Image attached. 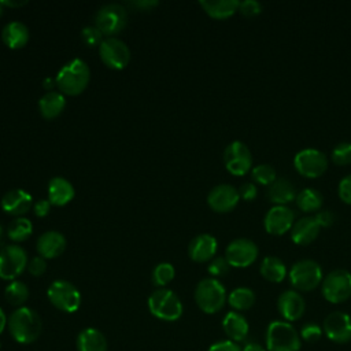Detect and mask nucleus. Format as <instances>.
Here are the masks:
<instances>
[{
  "label": "nucleus",
  "mask_w": 351,
  "mask_h": 351,
  "mask_svg": "<svg viewBox=\"0 0 351 351\" xmlns=\"http://www.w3.org/2000/svg\"><path fill=\"white\" fill-rule=\"evenodd\" d=\"M321 292L325 300L333 304L343 303L351 296V273L346 269H335L321 282Z\"/></svg>",
  "instance_id": "0eeeda50"
},
{
  "label": "nucleus",
  "mask_w": 351,
  "mask_h": 351,
  "mask_svg": "<svg viewBox=\"0 0 351 351\" xmlns=\"http://www.w3.org/2000/svg\"><path fill=\"white\" fill-rule=\"evenodd\" d=\"M73 184L63 177H53L48 182V200L53 206H64L74 197Z\"/></svg>",
  "instance_id": "5701e85b"
},
{
  "label": "nucleus",
  "mask_w": 351,
  "mask_h": 351,
  "mask_svg": "<svg viewBox=\"0 0 351 351\" xmlns=\"http://www.w3.org/2000/svg\"><path fill=\"white\" fill-rule=\"evenodd\" d=\"M300 336L292 324L271 321L266 329V351H299Z\"/></svg>",
  "instance_id": "7ed1b4c3"
},
{
  "label": "nucleus",
  "mask_w": 351,
  "mask_h": 351,
  "mask_svg": "<svg viewBox=\"0 0 351 351\" xmlns=\"http://www.w3.org/2000/svg\"><path fill=\"white\" fill-rule=\"evenodd\" d=\"M293 167L302 177L318 178L328 169V158L319 149L304 148L295 155Z\"/></svg>",
  "instance_id": "1a4fd4ad"
},
{
  "label": "nucleus",
  "mask_w": 351,
  "mask_h": 351,
  "mask_svg": "<svg viewBox=\"0 0 351 351\" xmlns=\"http://www.w3.org/2000/svg\"><path fill=\"white\" fill-rule=\"evenodd\" d=\"M229 263L228 261L225 259V256H217L214 259H211V262L208 263V273L213 276V278L215 277H221V276H225L228 271H229Z\"/></svg>",
  "instance_id": "58836bf2"
},
{
  "label": "nucleus",
  "mask_w": 351,
  "mask_h": 351,
  "mask_svg": "<svg viewBox=\"0 0 351 351\" xmlns=\"http://www.w3.org/2000/svg\"><path fill=\"white\" fill-rule=\"evenodd\" d=\"M202 8L215 19H225L239 11L240 1L237 0H200Z\"/></svg>",
  "instance_id": "cd10ccee"
},
{
  "label": "nucleus",
  "mask_w": 351,
  "mask_h": 351,
  "mask_svg": "<svg viewBox=\"0 0 351 351\" xmlns=\"http://www.w3.org/2000/svg\"><path fill=\"white\" fill-rule=\"evenodd\" d=\"M337 195L341 202L351 204V174L344 176L337 185Z\"/></svg>",
  "instance_id": "79ce46f5"
},
{
  "label": "nucleus",
  "mask_w": 351,
  "mask_h": 351,
  "mask_svg": "<svg viewBox=\"0 0 351 351\" xmlns=\"http://www.w3.org/2000/svg\"><path fill=\"white\" fill-rule=\"evenodd\" d=\"M130 4H132L133 7H136V8L147 10V8H151V7L158 5V1H156V0H136V1H132Z\"/></svg>",
  "instance_id": "09e8293b"
},
{
  "label": "nucleus",
  "mask_w": 351,
  "mask_h": 351,
  "mask_svg": "<svg viewBox=\"0 0 351 351\" xmlns=\"http://www.w3.org/2000/svg\"><path fill=\"white\" fill-rule=\"evenodd\" d=\"M5 324H8V322H7V318H5V314H4L3 308L0 307V335L4 330V328H5Z\"/></svg>",
  "instance_id": "864d4df0"
},
{
  "label": "nucleus",
  "mask_w": 351,
  "mask_h": 351,
  "mask_svg": "<svg viewBox=\"0 0 351 351\" xmlns=\"http://www.w3.org/2000/svg\"><path fill=\"white\" fill-rule=\"evenodd\" d=\"M330 159L337 166H347L351 163V143L341 141L336 144L330 152Z\"/></svg>",
  "instance_id": "e433bc0d"
},
{
  "label": "nucleus",
  "mask_w": 351,
  "mask_h": 351,
  "mask_svg": "<svg viewBox=\"0 0 351 351\" xmlns=\"http://www.w3.org/2000/svg\"><path fill=\"white\" fill-rule=\"evenodd\" d=\"M261 276L269 282H281L287 277V266L285 263L273 255L265 256L259 265Z\"/></svg>",
  "instance_id": "c756f323"
},
{
  "label": "nucleus",
  "mask_w": 351,
  "mask_h": 351,
  "mask_svg": "<svg viewBox=\"0 0 351 351\" xmlns=\"http://www.w3.org/2000/svg\"><path fill=\"white\" fill-rule=\"evenodd\" d=\"M43 85H44L45 89H52L53 85H56V80H53V78H51V77H47V78L44 80V82H43Z\"/></svg>",
  "instance_id": "603ef678"
},
{
  "label": "nucleus",
  "mask_w": 351,
  "mask_h": 351,
  "mask_svg": "<svg viewBox=\"0 0 351 351\" xmlns=\"http://www.w3.org/2000/svg\"><path fill=\"white\" fill-rule=\"evenodd\" d=\"M289 282L296 291L310 292L322 282V269L318 262L313 259H302L292 265L289 273Z\"/></svg>",
  "instance_id": "39448f33"
},
{
  "label": "nucleus",
  "mask_w": 351,
  "mask_h": 351,
  "mask_svg": "<svg viewBox=\"0 0 351 351\" xmlns=\"http://www.w3.org/2000/svg\"><path fill=\"white\" fill-rule=\"evenodd\" d=\"M1 40L7 47L12 49L22 48L29 40V29L19 21H11L3 27Z\"/></svg>",
  "instance_id": "a878e982"
},
{
  "label": "nucleus",
  "mask_w": 351,
  "mask_h": 351,
  "mask_svg": "<svg viewBox=\"0 0 351 351\" xmlns=\"http://www.w3.org/2000/svg\"><path fill=\"white\" fill-rule=\"evenodd\" d=\"M240 200L239 191L229 184H219L214 186L207 195V203L211 210L217 213L232 211Z\"/></svg>",
  "instance_id": "f3484780"
},
{
  "label": "nucleus",
  "mask_w": 351,
  "mask_h": 351,
  "mask_svg": "<svg viewBox=\"0 0 351 351\" xmlns=\"http://www.w3.org/2000/svg\"><path fill=\"white\" fill-rule=\"evenodd\" d=\"M64 107H66V99L63 93L55 92V90L47 92L38 101L40 112L47 119H53L58 115H60Z\"/></svg>",
  "instance_id": "c85d7f7f"
},
{
  "label": "nucleus",
  "mask_w": 351,
  "mask_h": 351,
  "mask_svg": "<svg viewBox=\"0 0 351 351\" xmlns=\"http://www.w3.org/2000/svg\"><path fill=\"white\" fill-rule=\"evenodd\" d=\"M277 310L287 322L298 321L303 317L306 302L303 296L295 289H287L280 293L277 299Z\"/></svg>",
  "instance_id": "a211bd4d"
},
{
  "label": "nucleus",
  "mask_w": 351,
  "mask_h": 351,
  "mask_svg": "<svg viewBox=\"0 0 351 351\" xmlns=\"http://www.w3.org/2000/svg\"><path fill=\"white\" fill-rule=\"evenodd\" d=\"M8 329L18 343H33L41 333V319L34 310L22 306L10 315Z\"/></svg>",
  "instance_id": "f257e3e1"
},
{
  "label": "nucleus",
  "mask_w": 351,
  "mask_h": 351,
  "mask_svg": "<svg viewBox=\"0 0 351 351\" xmlns=\"http://www.w3.org/2000/svg\"><path fill=\"white\" fill-rule=\"evenodd\" d=\"M241 351H266L262 344L256 343V341H250V343H245L243 350Z\"/></svg>",
  "instance_id": "8fccbe9b"
},
{
  "label": "nucleus",
  "mask_w": 351,
  "mask_h": 351,
  "mask_svg": "<svg viewBox=\"0 0 351 351\" xmlns=\"http://www.w3.org/2000/svg\"><path fill=\"white\" fill-rule=\"evenodd\" d=\"M32 233H33V223L25 217L12 219L7 228V234L14 241H23L27 237H30Z\"/></svg>",
  "instance_id": "473e14b6"
},
{
  "label": "nucleus",
  "mask_w": 351,
  "mask_h": 351,
  "mask_svg": "<svg viewBox=\"0 0 351 351\" xmlns=\"http://www.w3.org/2000/svg\"><path fill=\"white\" fill-rule=\"evenodd\" d=\"M296 189L288 178H277L267 189V197L274 206H285L296 199Z\"/></svg>",
  "instance_id": "b1692460"
},
{
  "label": "nucleus",
  "mask_w": 351,
  "mask_h": 351,
  "mask_svg": "<svg viewBox=\"0 0 351 351\" xmlns=\"http://www.w3.org/2000/svg\"><path fill=\"white\" fill-rule=\"evenodd\" d=\"M174 274H176L174 266L171 263L162 262V263L156 265L152 271V282L158 287H163L174 278Z\"/></svg>",
  "instance_id": "c9c22d12"
},
{
  "label": "nucleus",
  "mask_w": 351,
  "mask_h": 351,
  "mask_svg": "<svg viewBox=\"0 0 351 351\" xmlns=\"http://www.w3.org/2000/svg\"><path fill=\"white\" fill-rule=\"evenodd\" d=\"M49 302L59 310L66 313H74L80 308L81 293L70 281L56 280L47 291Z\"/></svg>",
  "instance_id": "6e6552de"
},
{
  "label": "nucleus",
  "mask_w": 351,
  "mask_h": 351,
  "mask_svg": "<svg viewBox=\"0 0 351 351\" xmlns=\"http://www.w3.org/2000/svg\"><path fill=\"white\" fill-rule=\"evenodd\" d=\"M322 335H324L322 328H321L318 324H315V322H307V324H304V325L302 326V329H300V333H299L300 339H303V340L307 341V343H315V341H318Z\"/></svg>",
  "instance_id": "4c0bfd02"
},
{
  "label": "nucleus",
  "mask_w": 351,
  "mask_h": 351,
  "mask_svg": "<svg viewBox=\"0 0 351 351\" xmlns=\"http://www.w3.org/2000/svg\"><path fill=\"white\" fill-rule=\"evenodd\" d=\"M222 328L225 335L232 341L244 340L250 330L247 319L239 311H229L222 319Z\"/></svg>",
  "instance_id": "393cba45"
},
{
  "label": "nucleus",
  "mask_w": 351,
  "mask_h": 351,
  "mask_svg": "<svg viewBox=\"0 0 351 351\" xmlns=\"http://www.w3.org/2000/svg\"><path fill=\"white\" fill-rule=\"evenodd\" d=\"M90 78V70L85 60L75 58L67 62L56 74V86L62 93L78 95L81 93Z\"/></svg>",
  "instance_id": "f03ea898"
},
{
  "label": "nucleus",
  "mask_w": 351,
  "mask_h": 351,
  "mask_svg": "<svg viewBox=\"0 0 351 351\" xmlns=\"http://www.w3.org/2000/svg\"><path fill=\"white\" fill-rule=\"evenodd\" d=\"M258 245L250 239H234L225 250V259L232 267H248L258 258Z\"/></svg>",
  "instance_id": "ddd939ff"
},
{
  "label": "nucleus",
  "mask_w": 351,
  "mask_h": 351,
  "mask_svg": "<svg viewBox=\"0 0 351 351\" xmlns=\"http://www.w3.org/2000/svg\"><path fill=\"white\" fill-rule=\"evenodd\" d=\"M66 248V239L62 233L56 230L44 232L37 240V251L40 256L45 258H56Z\"/></svg>",
  "instance_id": "4be33fe9"
},
{
  "label": "nucleus",
  "mask_w": 351,
  "mask_h": 351,
  "mask_svg": "<svg viewBox=\"0 0 351 351\" xmlns=\"http://www.w3.org/2000/svg\"><path fill=\"white\" fill-rule=\"evenodd\" d=\"M226 300V289L217 278H203L196 285L195 302L202 311L207 314H214L225 306Z\"/></svg>",
  "instance_id": "20e7f679"
},
{
  "label": "nucleus",
  "mask_w": 351,
  "mask_h": 351,
  "mask_svg": "<svg viewBox=\"0 0 351 351\" xmlns=\"http://www.w3.org/2000/svg\"><path fill=\"white\" fill-rule=\"evenodd\" d=\"M3 7H4V5H3V3L0 1V16H1V14H3Z\"/></svg>",
  "instance_id": "5fc2aeb1"
},
{
  "label": "nucleus",
  "mask_w": 351,
  "mask_h": 351,
  "mask_svg": "<svg viewBox=\"0 0 351 351\" xmlns=\"http://www.w3.org/2000/svg\"><path fill=\"white\" fill-rule=\"evenodd\" d=\"M1 236H3V228H1V225H0V241H1Z\"/></svg>",
  "instance_id": "6e6d98bb"
},
{
  "label": "nucleus",
  "mask_w": 351,
  "mask_h": 351,
  "mask_svg": "<svg viewBox=\"0 0 351 351\" xmlns=\"http://www.w3.org/2000/svg\"><path fill=\"white\" fill-rule=\"evenodd\" d=\"M208 351H241V348L232 340H221L211 344Z\"/></svg>",
  "instance_id": "49530a36"
},
{
  "label": "nucleus",
  "mask_w": 351,
  "mask_h": 351,
  "mask_svg": "<svg viewBox=\"0 0 351 351\" xmlns=\"http://www.w3.org/2000/svg\"><path fill=\"white\" fill-rule=\"evenodd\" d=\"M27 266L25 250L16 244H8L0 250V278L14 281Z\"/></svg>",
  "instance_id": "9b49d317"
},
{
  "label": "nucleus",
  "mask_w": 351,
  "mask_h": 351,
  "mask_svg": "<svg viewBox=\"0 0 351 351\" xmlns=\"http://www.w3.org/2000/svg\"><path fill=\"white\" fill-rule=\"evenodd\" d=\"M296 206L303 213H318L322 208V193L314 188H304L296 195Z\"/></svg>",
  "instance_id": "7c9ffc66"
},
{
  "label": "nucleus",
  "mask_w": 351,
  "mask_h": 351,
  "mask_svg": "<svg viewBox=\"0 0 351 351\" xmlns=\"http://www.w3.org/2000/svg\"><path fill=\"white\" fill-rule=\"evenodd\" d=\"M34 214L37 217H45L51 210V202L47 199H40L34 203Z\"/></svg>",
  "instance_id": "de8ad7c7"
},
{
  "label": "nucleus",
  "mask_w": 351,
  "mask_h": 351,
  "mask_svg": "<svg viewBox=\"0 0 351 351\" xmlns=\"http://www.w3.org/2000/svg\"><path fill=\"white\" fill-rule=\"evenodd\" d=\"M251 177L255 184L269 186L277 180V173L271 165L261 163L251 169Z\"/></svg>",
  "instance_id": "f704fd0d"
},
{
  "label": "nucleus",
  "mask_w": 351,
  "mask_h": 351,
  "mask_svg": "<svg viewBox=\"0 0 351 351\" xmlns=\"http://www.w3.org/2000/svg\"><path fill=\"white\" fill-rule=\"evenodd\" d=\"M314 218H315L317 223L319 225V228H329L333 225V222L336 219L333 211H330V210H319Z\"/></svg>",
  "instance_id": "a18cd8bd"
},
{
  "label": "nucleus",
  "mask_w": 351,
  "mask_h": 351,
  "mask_svg": "<svg viewBox=\"0 0 351 351\" xmlns=\"http://www.w3.org/2000/svg\"><path fill=\"white\" fill-rule=\"evenodd\" d=\"M4 295H5V299L12 306H21L29 298V289L26 287L25 282L22 281H18V280H14L11 281L7 287H5V291H4Z\"/></svg>",
  "instance_id": "72a5a7b5"
},
{
  "label": "nucleus",
  "mask_w": 351,
  "mask_h": 351,
  "mask_svg": "<svg viewBox=\"0 0 351 351\" xmlns=\"http://www.w3.org/2000/svg\"><path fill=\"white\" fill-rule=\"evenodd\" d=\"M81 36H82V40L85 41L86 45L92 47V45H96L103 41L101 37H103V33L96 27V26H85L81 32Z\"/></svg>",
  "instance_id": "a19ab883"
},
{
  "label": "nucleus",
  "mask_w": 351,
  "mask_h": 351,
  "mask_svg": "<svg viewBox=\"0 0 351 351\" xmlns=\"http://www.w3.org/2000/svg\"><path fill=\"white\" fill-rule=\"evenodd\" d=\"M99 55L106 66L115 70L123 69L130 60L129 47L115 37H108L100 43Z\"/></svg>",
  "instance_id": "4468645a"
},
{
  "label": "nucleus",
  "mask_w": 351,
  "mask_h": 351,
  "mask_svg": "<svg viewBox=\"0 0 351 351\" xmlns=\"http://www.w3.org/2000/svg\"><path fill=\"white\" fill-rule=\"evenodd\" d=\"M148 308L159 319L176 321L182 315L180 298L167 288H159L148 298Z\"/></svg>",
  "instance_id": "423d86ee"
},
{
  "label": "nucleus",
  "mask_w": 351,
  "mask_h": 351,
  "mask_svg": "<svg viewBox=\"0 0 351 351\" xmlns=\"http://www.w3.org/2000/svg\"><path fill=\"white\" fill-rule=\"evenodd\" d=\"M128 22V14L123 5L110 3L101 5L95 15V26L106 36L121 32Z\"/></svg>",
  "instance_id": "9d476101"
},
{
  "label": "nucleus",
  "mask_w": 351,
  "mask_h": 351,
  "mask_svg": "<svg viewBox=\"0 0 351 351\" xmlns=\"http://www.w3.org/2000/svg\"><path fill=\"white\" fill-rule=\"evenodd\" d=\"M27 270H29V273H30L32 276H36V277L43 276V274L45 273V270H47V262H45V259H44L43 256H34V258L29 262Z\"/></svg>",
  "instance_id": "c03bdc74"
},
{
  "label": "nucleus",
  "mask_w": 351,
  "mask_h": 351,
  "mask_svg": "<svg viewBox=\"0 0 351 351\" xmlns=\"http://www.w3.org/2000/svg\"><path fill=\"white\" fill-rule=\"evenodd\" d=\"M32 204V195L21 188L11 189L1 197V208L10 215H22L30 210Z\"/></svg>",
  "instance_id": "412c9836"
},
{
  "label": "nucleus",
  "mask_w": 351,
  "mask_h": 351,
  "mask_svg": "<svg viewBox=\"0 0 351 351\" xmlns=\"http://www.w3.org/2000/svg\"><path fill=\"white\" fill-rule=\"evenodd\" d=\"M319 229L314 217H302L291 228V239L296 245H308L318 237Z\"/></svg>",
  "instance_id": "aec40b11"
},
{
  "label": "nucleus",
  "mask_w": 351,
  "mask_h": 351,
  "mask_svg": "<svg viewBox=\"0 0 351 351\" xmlns=\"http://www.w3.org/2000/svg\"><path fill=\"white\" fill-rule=\"evenodd\" d=\"M223 163L233 176H244L252 169V155L250 148L239 140L229 143L223 151Z\"/></svg>",
  "instance_id": "f8f14e48"
},
{
  "label": "nucleus",
  "mask_w": 351,
  "mask_h": 351,
  "mask_svg": "<svg viewBox=\"0 0 351 351\" xmlns=\"http://www.w3.org/2000/svg\"><path fill=\"white\" fill-rule=\"evenodd\" d=\"M322 330L333 343H348L351 340V317L343 311L329 313L324 319Z\"/></svg>",
  "instance_id": "2eb2a0df"
},
{
  "label": "nucleus",
  "mask_w": 351,
  "mask_h": 351,
  "mask_svg": "<svg viewBox=\"0 0 351 351\" xmlns=\"http://www.w3.org/2000/svg\"><path fill=\"white\" fill-rule=\"evenodd\" d=\"M262 10H263V5L256 0H244V1H240V5H239V11L247 18L259 15Z\"/></svg>",
  "instance_id": "ea45409f"
},
{
  "label": "nucleus",
  "mask_w": 351,
  "mask_h": 351,
  "mask_svg": "<svg viewBox=\"0 0 351 351\" xmlns=\"http://www.w3.org/2000/svg\"><path fill=\"white\" fill-rule=\"evenodd\" d=\"M228 303L230 307H233L236 311H245L250 310L255 303V293L252 289L247 287H239L234 288L228 295Z\"/></svg>",
  "instance_id": "2f4dec72"
},
{
  "label": "nucleus",
  "mask_w": 351,
  "mask_h": 351,
  "mask_svg": "<svg viewBox=\"0 0 351 351\" xmlns=\"http://www.w3.org/2000/svg\"><path fill=\"white\" fill-rule=\"evenodd\" d=\"M3 5L5 7H21V5H25L27 1L26 0H22V1H12V0H1Z\"/></svg>",
  "instance_id": "3c124183"
},
{
  "label": "nucleus",
  "mask_w": 351,
  "mask_h": 351,
  "mask_svg": "<svg viewBox=\"0 0 351 351\" xmlns=\"http://www.w3.org/2000/svg\"><path fill=\"white\" fill-rule=\"evenodd\" d=\"M78 351H107V340L104 335L95 328H86L77 337Z\"/></svg>",
  "instance_id": "bb28decb"
},
{
  "label": "nucleus",
  "mask_w": 351,
  "mask_h": 351,
  "mask_svg": "<svg viewBox=\"0 0 351 351\" xmlns=\"http://www.w3.org/2000/svg\"><path fill=\"white\" fill-rule=\"evenodd\" d=\"M217 239L208 233H202L191 240L188 245V255L192 261L203 263L213 259V256L217 252Z\"/></svg>",
  "instance_id": "6ab92c4d"
},
{
  "label": "nucleus",
  "mask_w": 351,
  "mask_h": 351,
  "mask_svg": "<svg viewBox=\"0 0 351 351\" xmlns=\"http://www.w3.org/2000/svg\"><path fill=\"white\" fill-rule=\"evenodd\" d=\"M237 191H239L240 199H243L245 202L255 200L258 196V188L254 182H244L240 185V188Z\"/></svg>",
  "instance_id": "37998d69"
},
{
  "label": "nucleus",
  "mask_w": 351,
  "mask_h": 351,
  "mask_svg": "<svg viewBox=\"0 0 351 351\" xmlns=\"http://www.w3.org/2000/svg\"><path fill=\"white\" fill-rule=\"evenodd\" d=\"M295 223V213L287 206H273L263 218L265 230L271 236H282Z\"/></svg>",
  "instance_id": "dca6fc26"
}]
</instances>
